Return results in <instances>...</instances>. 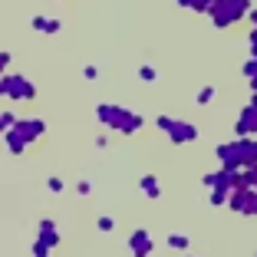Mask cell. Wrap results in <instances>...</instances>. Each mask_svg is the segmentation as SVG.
<instances>
[{"label": "cell", "mask_w": 257, "mask_h": 257, "mask_svg": "<svg viewBox=\"0 0 257 257\" xmlns=\"http://www.w3.org/2000/svg\"><path fill=\"white\" fill-rule=\"evenodd\" d=\"M139 188H142V195L152 198V201H159V198H162V185H159L155 175H142V178H139Z\"/></svg>", "instance_id": "4fadbf2b"}, {"label": "cell", "mask_w": 257, "mask_h": 257, "mask_svg": "<svg viewBox=\"0 0 257 257\" xmlns=\"http://www.w3.org/2000/svg\"><path fill=\"white\" fill-rule=\"evenodd\" d=\"M60 30H63V20H56V17H53V20H50V27H46V33H50V37H56Z\"/></svg>", "instance_id": "83f0119b"}, {"label": "cell", "mask_w": 257, "mask_h": 257, "mask_svg": "<svg viewBox=\"0 0 257 257\" xmlns=\"http://www.w3.org/2000/svg\"><path fill=\"white\" fill-rule=\"evenodd\" d=\"M4 145H7L10 155H23L30 142H27V139H23L20 132H17V128H10V132H4Z\"/></svg>", "instance_id": "7c38bea8"}, {"label": "cell", "mask_w": 257, "mask_h": 257, "mask_svg": "<svg viewBox=\"0 0 257 257\" xmlns=\"http://www.w3.org/2000/svg\"><path fill=\"white\" fill-rule=\"evenodd\" d=\"M247 46H250V56H257V30L250 27V33H247Z\"/></svg>", "instance_id": "484cf974"}, {"label": "cell", "mask_w": 257, "mask_h": 257, "mask_svg": "<svg viewBox=\"0 0 257 257\" xmlns=\"http://www.w3.org/2000/svg\"><path fill=\"white\" fill-rule=\"evenodd\" d=\"M76 191H79V195H92V182H89V178H83V182H76Z\"/></svg>", "instance_id": "d4e9b609"}, {"label": "cell", "mask_w": 257, "mask_h": 257, "mask_svg": "<svg viewBox=\"0 0 257 257\" xmlns=\"http://www.w3.org/2000/svg\"><path fill=\"white\" fill-rule=\"evenodd\" d=\"M46 188L53 191V195H63V191H66V182H63V178H56V175H50V178H46Z\"/></svg>", "instance_id": "44dd1931"}, {"label": "cell", "mask_w": 257, "mask_h": 257, "mask_svg": "<svg viewBox=\"0 0 257 257\" xmlns=\"http://www.w3.org/2000/svg\"><path fill=\"white\" fill-rule=\"evenodd\" d=\"M155 125H159L162 132L172 139V145H191V142H198V125H191V122H185V119L159 115V119H155Z\"/></svg>", "instance_id": "277c9868"}, {"label": "cell", "mask_w": 257, "mask_h": 257, "mask_svg": "<svg viewBox=\"0 0 257 257\" xmlns=\"http://www.w3.org/2000/svg\"><path fill=\"white\" fill-rule=\"evenodd\" d=\"M96 227H99V231H102V234H109V231H112V227H115V221L109 218V214H99V218H96Z\"/></svg>", "instance_id": "603a6c76"}, {"label": "cell", "mask_w": 257, "mask_h": 257, "mask_svg": "<svg viewBox=\"0 0 257 257\" xmlns=\"http://www.w3.org/2000/svg\"><path fill=\"white\" fill-rule=\"evenodd\" d=\"M10 63H14V56H10V50H4V53H0V66H4V73H10Z\"/></svg>", "instance_id": "4316f807"}, {"label": "cell", "mask_w": 257, "mask_h": 257, "mask_svg": "<svg viewBox=\"0 0 257 257\" xmlns=\"http://www.w3.org/2000/svg\"><path fill=\"white\" fill-rule=\"evenodd\" d=\"M96 119L106 128L119 132V136H136L139 128L145 125V119L139 112H132V109H125V106H115V102H99L96 106Z\"/></svg>", "instance_id": "6da1fadb"}, {"label": "cell", "mask_w": 257, "mask_h": 257, "mask_svg": "<svg viewBox=\"0 0 257 257\" xmlns=\"http://www.w3.org/2000/svg\"><path fill=\"white\" fill-rule=\"evenodd\" d=\"M83 76L89 79V83H96V79H99V66H96V63H89V66H83Z\"/></svg>", "instance_id": "cb8c5ba5"}, {"label": "cell", "mask_w": 257, "mask_h": 257, "mask_svg": "<svg viewBox=\"0 0 257 257\" xmlns=\"http://www.w3.org/2000/svg\"><path fill=\"white\" fill-rule=\"evenodd\" d=\"M168 247H175V250H188V237H185V234H168Z\"/></svg>", "instance_id": "7402d4cb"}, {"label": "cell", "mask_w": 257, "mask_h": 257, "mask_svg": "<svg viewBox=\"0 0 257 257\" xmlns=\"http://www.w3.org/2000/svg\"><path fill=\"white\" fill-rule=\"evenodd\" d=\"M0 96L14 99V102H33V99H37V86L23 73H4V79H0Z\"/></svg>", "instance_id": "3957f363"}, {"label": "cell", "mask_w": 257, "mask_h": 257, "mask_svg": "<svg viewBox=\"0 0 257 257\" xmlns=\"http://www.w3.org/2000/svg\"><path fill=\"white\" fill-rule=\"evenodd\" d=\"M254 10V4L250 0H218L211 7V27L214 30H227V27H234L237 20H244V17Z\"/></svg>", "instance_id": "7a4b0ae2"}, {"label": "cell", "mask_w": 257, "mask_h": 257, "mask_svg": "<svg viewBox=\"0 0 257 257\" xmlns=\"http://www.w3.org/2000/svg\"><path fill=\"white\" fill-rule=\"evenodd\" d=\"M250 106H254V109H257V92H250Z\"/></svg>", "instance_id": "4dcf8cb0"}, {"label": "cell", "mask_w": 257, "mask_h": 257, "mask_svg": "<svg viewBox=\"0 0 257 257\" xmlns=\"http://www.w3.org/2000/svg\"><path fill=\"white\" fill-rule=\"evenodd\" d=\"M96 149H109V136H96Z\"/></svg>", "instance_id": "f546056e"}, {"label": "cell", "mask_w": 257, "mask_h": 257, "mask_svg": "<svg viewBox=\"0 0 257 257\" xmlns=\"http://www.w3.org/2000/svg\"><path fill=\"white\" fill-rule=\"evenodd\" d=\"M17 132H20L27 142H37V139L46 136V122L40 119V115H30V119H20V122H17Z\"/></svg>", "instance_id": "ba28073f"}, {"label": "cell", "mask_w": 257, "mask_h": 257, "mask_svg": "<svg viewBox=\"0 0 257 257\" xmlns=\"http://www.w3.org/2000/svg\"><path fill=\"white\" fill-rule=\"evenodd\" d=\"M227 208L234 214H244V218H257V191L254 188H234Z\"/></svg>", "instance_id": "5b68a950"}, {"label": "cell", "mask_w": 257, "mask_h": 257, "mask_svg": "<svg viewBox=\"0 0 257 257\" xmlns=\"http://www.w3.org/2000/svg\"><path fill=\"white\" fill-rule=\"evenodd\" d=\"M237 142H241V172L244 168H254L257 165V136L237 139Z\"/></svg>", "instance_id": "8fae6325"}, {"label": "cell", "mask_w": 257, "mask_h": 257, "mask_svg": "<svg viewBox=\"0 0 257 257\" xmlns=\"http://www.w3.org/2000/svg\"><path fill=\"white\" fill-rule=\"evenodd\" d=\"M214 159L221 162V168H234V172H241V142H237V139L218 142L214 145Z\"/></svg>", "instance_id": "8992f818"}, {"label": "cell", "mask_w": 257, "mask_h": 257, "mask_svg": "<svg viewBox=\"0 0 257 257\" xmlns=\"http://www.w3.org/2000/svg\"><path fill=\"white\" fill-rule=\"evenodd\" d=\"M50 20H53V17H43V14H37L30 20V30H37V33H46V27H50Z\"/></svg>", "instance_id": "ffe728a7"}, {"label": "cell", "mask_w": 257, "mask_h": 257, "mask_svg": "<svg viewBox=\"0 0 257 257\" xmlns=\"http://www.w3.org/2000/svg\"><path fill=\"white\" fill-rule=\"evenodd\" d=\"M182 10H195V14H211V7L218 0H175Z\"/></svg>", "instance_id": "5bb4252c"}, {"label": "cell", "mask_w": 257, "mask_h": 257, "mask_svg": "<svg viewBox=\"0 0 257 257\" xmlns=\"http://www.w3.org/2000/svg\"><path fill=\"white\" fill-rule=\"evenodd\" d=\"M33 257H50V247H43L40 241H33Z\"/></svg>", "instance_id": "f1b7e54d"}, {"label": "cell", "mask_w": 257, "mask_h": 257, "mask_svg": "<svg viewBox=\"0 0 257 257\" xmlns=\"http://www.w3.org/2000/svg\"><path fill=\"white\" fill-rule=\"evenodd\" d=\"M241 73H244V79L250 83V92H257V56H247V63L241 66Z\"/></svg>", "instance_id": "9a60e30c"}, {"label": "cell", "mask_w": 257, "mask_h": 257, "mask_svg": "<svg viewBox=\"0 0 257 257\" xmlns=\"http://www.w3.org/2000/svg\"><path fill=\"white\" fill-rule=\"evenodd\" d=\"M254 257H257V254H254Z\"/></svg>", "instance_id": "1f68e13d"}, {"label": "cell", "mask_w": 257, "mask_h": 257, "mask_svg": "<svg viewBox=\"0 0 257 257\" xmlns=\"http://www.w3.org/2000/svg\"><path fill=\"white\" fill-rule=\"evenodd\" d=\"M237 188H254V191H257V165H254V168H244V172H241V185H237Z\"/></svg>", "instance_id": "2e32d148"}, {"label": "cell", "mask_w": 257, "mask_h": 257, "mask_svg": "<svg viewBox=\"0 0 257 257\" xmlns=\"http://www.w3.org/2000/svg\"><path fill=\"white\" fill-rule=\"evenodd\" d=\"M37 241L43 244V247H50V250L60 244V231H56V221L53 218H40V234H37Z\"/></svg>", "instance_id": "30bf717a"}, {"label": "cell", "mask_w": 257, "mask_h": 257, "mask_svg": "<svg viewBox=\"0 0 257 257\" xmlns=\"http://www.w3.org/2000/svg\"><path fill=\"white\" fill-rule=\"evenodd\" d=\"M128 247H132V254H136V257H149L155 244H152V234L145 231V227H136L132 237H128Z\"/></svg>", "instance_id": "9c48e42d"}, {"label": "cell", "mask_w": 257, "mask_h": 257, "mask_svg": "<svg viewBox=\"0 0 257 257\" xmlns=\"http://www.w3.org/2000/svg\"><path fill=\"white\" fill-rule=\"evenodd\" d=\"M17 122H20V119H17V115L10 112V109H4V112H0V128H4V132H10V128H17Z\"/></svg>", "instance_id": "d6986e66"}, {"label": "cell", "mask_w": 257, "mask_h": 257, "mask_svg": "<svg viewBox=\"0 0 257 257\" xmlns=\"http://www.w3.org/2000/svg\"><path fill=\"white\" fill-rule=\"evenodd\" d=\"M139 79H142V83H155V79H159V69L142 63V66H139Z\"/></svg>", "instance_id": "ac0fdd59"}, {"label": "cell", "mask_w": 257, "mask_h": 257, "mask_svg": "<svg viewBox=\"0 0 257 257\" xmlns=\"http://www.w3.org/2000/svg\"><path fill=\"white\" fill-rule=\"evenodd\" d=\"M214 92H218V89H214L211 83H208V86H201V89L195 92V102H198V106H208V102L214 99Z\"/></svg>", "instance_id": "e0dca14e"}, {"label": "cell", "mask_w": 257, "mask_h": 257, "mask_svg": "<svg viewBox=\"0 0 257 257\" xmlns=\"http://www.w3.org/2000/svg\"><path fill=\"white\" fill-rule=\"evenodd\" d=\"M250 136H257V109L250 106H244L241 112H237V122H234V139H250Z\"/></svg>", "instance_id": "52a82bcc"}]
</instances>
